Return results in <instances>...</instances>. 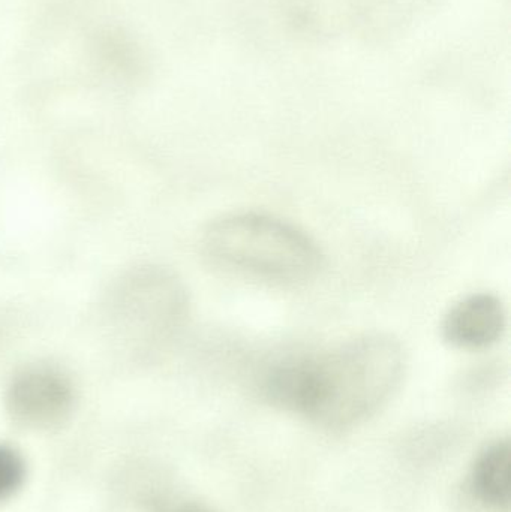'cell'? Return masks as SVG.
Listing matches in <instances>:
<instances>
[{"instance_id":"6da1fadb","label":"cell","mask_w":511,"mask_h":512,"mask_svg":"<svg viewBox=\"0 0 511 512\" xmlns=\"http://www.w3.org/2000/svg\"><path fill=\"white\" fill-rule=\"evenodd\" d=\"M200 246L216 270L276 288L308 285L324 268L323 252L311 236L266 213L222 216L204 230Z\"/></svg>"},{"instance_id":"7a4b0ae2","label":"cell","mask_w":511,"mask_h":512,"mask_svg":"<svg viewBox=\"0 0 511 512\" xmlns=\"http://www.w3.org/2000/svg\"><path fill=\"white\" fill-rule=\"evenodd\" d=\"M401 342L366 334L321 351H302L309 417H350L383 399L405 369Z\"/></svg>"},{"instance_id":"3957f363","label":"cell","mask_w":511,"mask_h":512,"mask_svg":"<svg viewBox=\"0 0 511 512\" xmlns=\"http://www.w3.org/2000/svg\"><path fill=\"white\" fill-rule=\"evenodd\" d=\"M111 325L140 352L168 348L189 318V295L180 277L156 265H144L117 280L108 295Z\"/></svg>"},{"instance_id":"277c9868","label":"cell","mask_w":511,"mask_h":512,"mask_svg":"<svg viewBox=\"0 0 511 512\" xmlns=\"http://www.w3.org/2000/svg\"><path fill=\"white\" fill-rule=\"evenodd\" d=\"M74 387L56 367L35 364L15 373L6 390V409L26 429L48 430L65 423L74 409Z\"/></svg>"},{"instance_id":"5b68a950","label":"cell","mask_w":511,"mask_h":512,"mask_svg":"<svg viewBox=\"0 0 511 512\" xmlns=\"http://www.w3.org/2000/svg\"><path fill=\"white\" fill-rule=\"evenodd\" d=\"M507 313L503 301L489 292L468 295L444 316L441 336L461 351H483L503 337Z\"/></svg>"},{"instance_id":"8992f818","label":"cell","mask_w":511,"mask_h":512,"mask_svg":"<svg viewBox=\"0 0 511 512\" xmlns=\"http://www.w3.org/2000/svg\"><path fill=\"white\" fill-rule=\"evenodd\" d=\"M511 453L509 442H498L477 463L474 487L480 498L492 507L509 508Z\"/></svg>"},{"instance_id":"52a82bcc","label":"cell","mask_w":511,"mask_h":512,"mask_svg":"<svg viewBox=\"0 0 511 512\" xmlns=\"http://www.w3.org/2000/svg\"><path fill=\"white\" fill-rule=\"evenodd\" d=\"M26 478L23 457L14 448L0 445V502L11 498Z\"/></svg>"},{"instance_id":"ba28073f","label":"cell","mask_w":511,"mask_h":512,"mask_svg":"<svg viewBox=\"0 0 511 512\" xmlns=\"http://www.w3.org/2000/svg\"><path fill=\"white\" fill-rule=\"evenodd\" d=\"M168 512H206V511L200 510V508H195V507H182V508H176V510H170Z\"/></svg>"}]
</instances>
